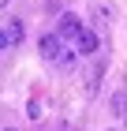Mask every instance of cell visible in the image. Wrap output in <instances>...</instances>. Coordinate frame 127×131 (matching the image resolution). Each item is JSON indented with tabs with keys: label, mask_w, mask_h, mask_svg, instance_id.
<instances>
[{
	"label": "cell",
	"mask_w": 127,
	"mask_h": 131,
	"mask_svg": "<svg viewBox=\"0 0 127 131\" xmlns=\"http://www.w3.org/2000/svg\"><path fill=\"white\" fill-rule=\"evenodd\" d=\"M64 45H67V41L60 38V34H41V41H38V49H41V60L56 64V60H60V52H64Z\"/></svg>",
	"instance_id": "obj_1"
},
{
	"label": "cell",
	"mask_w": 127,
	"mask_h": 131,
	"mask_svg": "<svg viewBox=\"0 0 127 131\" xmlns=\"http://www.w3.org/2000/svg\"><path fill=\"white\" fill-rule=\"evenodd\" d=\"M71 45L78 49V56H97V49H101V38H97V30H86V26H82V30H78V38L71 41Z\"/></svg>",
	"instance_id": "obj_2"
},
{
	"label": "cell",
	"mask_w": 127,
	"mask_h": 131,
	"mask_svg": "<svg viewBox=\"0 0 127 131\" xmlns=\"http://www.w3.org/2000/svg\"><path fill=\"white\" fill-rule=\"evenodd\" d=\"M78 30H82V19H78L75 11H64V15H60V26H56V34L64 41H75L78 38Z\"/></svg>",
	"instance_id": "obj_3"
},
{
	"label": "cell",
	"mask_w": 127,
	"mask_h": 131,
	"mask_svg": "<svg viewBox=\"0 0 127 131\" xmlns=\"http://www.w3.org/2000/svg\"><path fill=\"white\" fill-rule=\"evenodd\" d=\"M90 19L97 23V26H112L116 8H112V4H105V0H94V4H90Z\"/></svg>",
	"instance_id": "obj_4"
},
{
	"label": "cell",
	"mask_w": 127,
	"mask_h": 131,
	"mask_svg": "<svg viewBox=\"0 0 127 131\" xmlns=\"http://www.w3.org/2000/svg\"><path fill=\"white\" fill-rule=\"evenodd\" d=\"M101 79H105V60H94V68H90V75H86V94L90 97L101 90Z\"/></svg>",
	"instance_id": "obj_5"
},
{
	"label": "cell",
	"mask_w": 127,
	"mask_h": 131,
	"mask_svg": "<svg viewBox=\"0 0 127 131\" xmlns=\"http://www.w3.org/2000/svg\"><path fill=\"white\" fill-rule=\"evenodd\" d=\"M22 38H26V26H22L19 19H11L8 23V41H11V45H22Z\"/></svg>",
	"instance_id": "obj_6"
},
{
	"label": "cell",
	"mask_w": 127,
	"mask_h": 131,
	"mask_svg": "<svg viewBox=\"0 0 127 131\" xmlns=\"http://www.w3.org/2000/svg\"><path fill=\"white\" fill-rule=\"evenodd\" d=\"M60 68H64V71H71V68H75V64H78V49H75V45H71V49H67V45H64V52H60Z\"/></svg>",
	"instance_id": "obj_7"
},
{
	"label": "cell",
	"mask_w": 127,
	"mask_h": 131,
	"mask_svg": "<svg viewBox=\"0 0 127 131\" xmlns=\"http://www.w3.org/2000/svg\"><path fill=\"white\" fill-rule=\"evenodd\" d=\"M26 116H30V120H41V101H38V97L26 105Z\"/></svg>",
	"instance_id": "obj_8"
},
{
	"label": "cell",
	"mask_w": 127,
	"mask_h": 131,
	"mask_svg": "<svg viewBox=\"0 0 127 131\" xmlns=\"http://www.w3.org/2000/svg\"><path fill=\"white\" fill-rule=\"evenodd\" d=\"M8 45H11V41H8V30H0V52L8 49Z\"/></svg>",
	"instance_id": "obj_9"
},
{
	"label": "cell",
	"mask_w": 127,
	"mask_h": 131,
	"mask_svg": "<svg viewBox=\"0 0 127 131\" xmlns=\"http://www.w3.org/2000/svg\"><path fill=\"white\" fill-rule=\"evenodd\" d=\"M8 4H11V0H0V8H8Z\"/></svg>",
	"instance_id": "obj_10"
},
{
	"label": "cell",
	"mask_w": 127,
	"mask_h": 131,
	"mask_svg": "<svg viewBox=\"0 0 127 131\" xmlns=\"http://www.w3.org/2000/svg\"><path fill=\"white\" fill-rule=\"evenodd\" d=\"M4 131H19V127H4Z\"/></svg>",
	"instance_id": "obj_11"
}]
</instances>
